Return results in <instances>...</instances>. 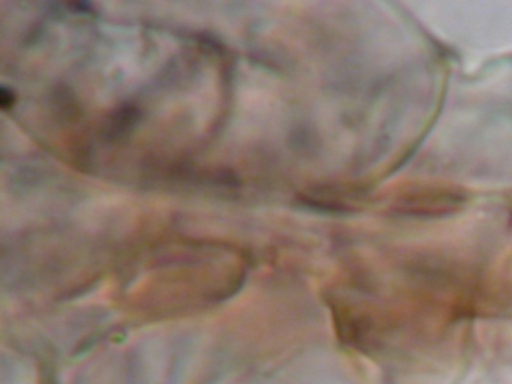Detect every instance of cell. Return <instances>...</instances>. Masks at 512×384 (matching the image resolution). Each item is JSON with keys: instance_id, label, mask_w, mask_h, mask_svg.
Listing matches in <instances>:
<instances>
[{"instance_id": "2", "label": "cell", "mask_w": 512, "mask_h": 384, "mask_svg": "<svg viewBox=\"0 0 512 384\" xmlns=\"http://www.w3.org/2000/svg\"><path fill=\"white\" fill-rule=\"evenodd\" d=\"M508 206H509V209H511V212H512V194L509 195V198H508Z\"/></svg>"}, {"instance_id": "1", "label": "cell", "mask_w": 512, "mask_h": 384, "mask_svg": "<svg viewBox=\"0 0 512 384\" xmlns=\"http://www.w3.org/2000/svg\"><path fill=\"white\" fill-rule=\"evenodd\" d=\"M469 192L460 185L436 180H418L395 186L383 195V212L400 218H445L461 212L469 203Z\"/></svg>"}]
</instances>
